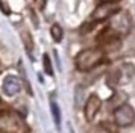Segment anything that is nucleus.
<instances>
[{"mask_svg":"<svg viewBox=\"0 0 135 133\" xmlns=\"http://www.w3.org/2000/svg\"><path fill=\"white\" fill-rule=\"evenodd\" d=\"M21 41L25 44V48L27 54L32 56V52H33V39H32V35L29 33V30H23L21 32Z\"/></svg>","mask_w":135,"mask_h":133,"instance_id":"11","label":"nucleus"},{"mask_svg":"<svg viewBox=\"0 0 135 133\" xmlns=\"http://www.w3.org/2000/svg\"><path fill=\"white\" fill-rule=\"evenodd\" d=\"M33 3L37 5L38 9H44V6H46V0H33Z\"/></svg>","mask_w":135,"mask_h":133,"instance_id":"15","label":"nucleus"},{"mask_svg":"<svg viewBox=\"0 0 135 133\" xmlns=\"http://www.w3.org/2000/svg\"><path fill=\"white\" fill-rule=\"evenodd\" d=\"M117 12H120V6L117 5V3L102 2V3L93 11L91 20L94 21V23H102V21H106V20L112 18Z\"/></svg>","mask_w":135,"mask_h":133,"instance_id":"4","label":"nucleus"},{"mask_svg":"<svg viewBox=\"0 0 135 133\" xmlns=\"http://www.w3.org/2000/svg\"><path fill=\"white\" fill-rule=\"evenodd\" d=\"M100 2H109V3H117V2H120V0H100Z\"/></svg>","mask_w":135,"mask_h":133,"instance_id":"16","label":"nucleus"},{"mask_svg":"<svg viewBox=\"0 0 135 133\" xmlns=\"http://www.w3.org/2000/svg\"><path fill=\"white\" fill-rule=\"evenodd\" d=\"M43 65H44V71L47 73L49 76H53V68H52V62H50L49 54L43 56Z\"/></svg>","mask_w":135,"mask_h":133,"instance_id":"14","label":"nucleus"},{"mask_svg":"<svg viewBox=\"0 0 135 133\" xmlns=\"http://www.w3.org/2000/svg\"><path fill=\"white\" fill-rule=\"evenodd\" d=\"M106 53H105L103 48L100 47H93V48H85L76 54L74 58V65L76 70H79L82 73L91 71L96 66H99L100 64L105 62Z\"/></svg>","mask_w":135,"mask_h":133,"instance_id":"1","label":"nucleus"},{"mask_svg":"<svg viewBox=\"0 0 135 133\" xmlns=\"http://www.w3.org/2000/svg\"><path fill=\"white\" fill-rule=\"evenodd\" d=\"M0 133H31L25 118L12 109L0 110Z\"/></svg>","mask_w":135,"mask_h":133,"instance_id":"2","label":"nucleus"},{"mask_svg":"<svg viewBox=\"0 0 135 133\" xmlns=\"http://www.w3.org/2000/svg\"><path fill=\"white\" fill-rule=\"evenodd\" d=\"M50 109H52V115H53V121H55L56 127H59V122H61V112H59V108L55 103V100H50Z\"/></svg>","mask_w":135,"mask_h":133,"instance_id":"12","label":"nucleus"},{"mask_svg":"<svg viewBox=\"0 0 135 133\" xmlns=\"http://www.w3.org/2000/svg\"><path fill=\"white\" fill-rule=\"evenodd\" d=\"M96 133H118V126L115 122H108L102 121L96 129Z\"/></svg>","mask_w":135,"mask_h":133,"instance_id":"10","label":"nucleus"},{"mask_svg":"<svg viewBox=\"0 0 135 133\" xmlns=\"http://www.w3.org/2000/svg\"><path fill=\"white\" fill-rule=\"evenodd\" d=\"M2 88H3V92L6 95L12 97L21 91V80L17 76H6L5 80H3V86Z\"/></svg>","mask_w":135,"mask_h":133,"instance_id":"9","label":"nucleus"},{"mask_svg":"<svg viewBox=\"0 0 135 133\" xmlns=\"http://www.w3.org/2000/svg\"><path fill=\"white\" fill-rule=\"evenodd\" d=\"M122 41V36L117 33L115 30H112L109 26H106L105 29H102L96 36V42L100 48H108V47H117Z\"/></svg>","mask_w":135,"mask_h":133,"instance_id":"6","label":"nucleus"},{"mask_svg":"<svg viewBox=\"0 0 135 133\" xmlns=\"http://www.w3.org/2000/svg\"><path fill=\"white\" fill-rule=\"evenodd\" d=\"M112 118L118 127H129L135 122V110L131 104L123 103L112 110Z\"/></svg>","mask_w":135,"mask_h":133,"instance_id":"3","label":"nucleus"},{"mask_svg":"<svg viewBox=\"0 0 135 133\" xmlns=\"http://www.w3.org/2000/svg\"><path fill=\"white\" fill-rule=\"evenodd\" d=\"M100 108H102V100L97 94H91L86 100L85 106H84V115H85V120L88 122H93L94 118L97 116V114L100 112Z\"/></svg>","mask_w":135,"mask_h":133,"instance_id":"8","label":"nucleus"},{"mask_svg":"<svg viewBox=\"0 0 135 133\" xmlns=\"http://www.w3.org/2000/svg\"><path fill=\"white\" fill-rule=\"evenodd\" d=\"M50 33H52L53 41L59 42L62 39V27L59 26V24H53V26L50 27Z\"/></svg>","mask_w":135,"mask_h":133,"instance_id":"13","label":"nucleus"},{"mask_svg":"<svg viewBox=\"0 0 135 133\" xmlns=\"http://www.w3.org/2000/svg\"><path fill=\"white\" fill-rule=\"evenodd\" d=\"M109 27L112 30H115L122 38L124 35H128L129 32H131V27H132L129 14L128 12H123V11L117 12L112 18H109Z\"/></svg>","mask_w":135,"mask_h":133,"instance_id":"5","label":"nucleus"},{"mask_svg":"<svg viewBox=\"0 0 135 133\" xmlns=\"http://www.w3.org/2000/svg\"><path fill=\"white\" fill-rule=\"evenodd\" d=\"M129 68H131V65L129 64H124V65H120V66H117L115 70H112L108 74V77H106L108 86H111L112 89H115V86H118L120 83L126 82V80H129L135 71V70H131V71L126 73V70H129Z\"/></svg>","mask_w":135,"mask_h":133,"instance_id":"7","label":"nucleus"}]
</instances>
